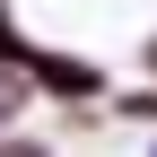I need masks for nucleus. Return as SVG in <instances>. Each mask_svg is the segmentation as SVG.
<instances>
[{
	"mask_svg": "<svg viewBox=\"0 0 157 157\" xmlns=\"http://www.w3.org/2000/svg\"><path fill=\"white\" fill-rule=\"evenodd\" d=\"M35 78H44V87H61V96H87V87H96L87 61H35Z\"/></svg>",
	"mask_w": 157,
	"mask_h": 157,
	"instance_id": "nucleus-1",
	"label": "nucleus"
},
{
	"mask_svg": "<svg viewBox=\"0 0 157 157\" xmlns=\"http://www.w3.org/2000/svg\"><path fill=\"white\" fill-rule=\"evenodd\" d=\"M0 61H26V44H17V26L0 17Z\"/></svg>",
	"mask_w": 157,
	"mask_h": 157,
	"instance_id": "nucleus-2",
	"label": "nucleus"
},
{
	"mask_svg": "<svg viewBox=\"0 0 157 157\" xmlns=\"http://www.w3.org/2000/svg\"><path fill=\"white\" fill-rule=\"evenodd\" d=\"M0 157H44V148H35V140H0Z\"/></svg>",
	"mask_w": 157,
	"mask_h": 157,
	"instance_id": "nucleus-3",
	"label": "nucleus"
},
{
	"mask_svg": "<svg viewBox=\"0 0 157 157\" xmlns=\"http://www.w3.org/2000/svg\"><path fill=\"white\" fill-rule=\"evenodd\" d=\"M9 105H17V96H0V122H9Z\"/></svg>",
	"mask_w": 157,
	"mask_h": 157,
	"instance_id": "nucleus-4",
	"label": "nucleus"
},
{
	"mask_svg": "<svg viewBox=\"0 0 157 157\" xmlns=\"http://www.w3.org/2000/svg\"><path fill=\"white\" fill-rule=\"evenodd\" d=\"M148 61H157V44H148Z\"/></svg>",
	"mask_w": 157,
	"mask_h": 157,
	"instance_id": "nucleus-5",
	"label": "nucleus"
}]
</instances>
